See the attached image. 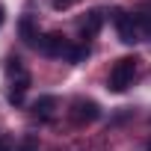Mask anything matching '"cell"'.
I'll use <instances>...</instances> for the list:
<instances>
[{
    "label": "cell",
    "instance_id": "cell-13",
    "mask_svg": "<svg viewBox=\"0 0 151 151\" xmlns=\"http://www.w3.org/2000/svg\"><path fill=\"white\" fill-rule=\"evenodd\" d=\"M136 24H145V27L151 30V18H148V15H139V18H136Z\"/></svg>",
    "mask_w": 151,
    "mask_h": 151
},
{
    "label": "cell",
    "instance_id": "cell-1",
    "mask_svg": "<svg viewBox=\"0 0 151 151\" xmlns=\"http://www.w3.org/2000/svg\"><path fill=\"white\" fill-rule=\"evenodd\" d=\"M133 77H136V59H133V56H124V59H119V62L113 65V71H110V89H113V92H124V89L133 83Z\"/></svg>",
    "mask_w": 151,
    "mask_h": 151
},
{
    "label": "cell",
    "instance_id": "cell-5",
    "mask_svg": "<svg viewBox=\"0 0 151 151\" xmlns=\"http://www.w3.org/2000/svg\"><path fill=\"white\" fill-rule=\"evenodd\" d=\"M101 27H104V12L95 9V12H89L86 21L80 24V36H83V39H95V36L101 33Z\"/></svg>",
    "mask_w": 151,
    "mask_h": 151
},
{
    "label": "cell",
    "instance_id": "cell-6",
    "mask_svg": "<svg viewBox=\"0 0 151 151\" xmlns=\"http://www.w3.org/2000/svg\"><path fill=\"white\" fill-rule=\"evenodd\" d=\"M27 86H30V74L24 71L18 80H12V89H9V104H21V101H24V92H27Z\"/></svg>",
    "mask_w": 151,
    "mask_h": 151
},
{
    "label": "cell",
    "instance_id": "cell-9",
    "mask_svg": "<svg viewBox=\"0 0 151 151\" xmlns=\"http://www.w3.org/2000/svg\"><path fill=\"white\" fill-rule=\"evenodd\" d=\"M6 74H9V77H15V74H24V65H21L18 56H9V59H6Z\"/></svg>",
    "mask_w": 151,
    "mask_h": 151
},
{
    "label": "cell",
    "instance_id": "cell-10",
    "mask_svg": "<svg viewBox=\"0 0 151 151\" xmlns=\"http://www.w3.org/2000/svg\"><path fill=\"white\" fill-rule=\"evenodd\" d=\"M86 56H89V47H86V45H80V47H74V50H71V56H68V59H71V62H83Z\"/></svg>",
    "mask_w": 151,
    "mask_h": 151
},
{
    "label": "cell",
    "instance_id": "cell-7",
    "mask_svg": "<svg viewBox=\"0 0 151 151\" xmlns=\"http://www.w3.org/2000/svg\"><path fill=\"white\" fill-rule=\"evenodd\" d=\"M53 107H56V98H53V95H45V98H39V101L33 104V110H36L39 116H50Z\"/></svg>",
    "mask_w": 151,
    "mask_h": 151
},
{
    "label": "cell",
    "instance_id": "cell-11",
    "mask_svg": "<svg viewBox=\"0 0 151 151\" xmlns=\"http://www.w3.org/2000/svg\"><path fill=\"white\" fill-rule=\"evenodd\" d=\"M18 151H39V139H36V136H27V139L18 145Z\"/></svg>",
    "mask_w": 151,
    "mask_h": 151
},
{
    "label": "cell",
    "instance_id": "cell-2",
    "mask_svg": "<svg viewBox=\"0 0 151 151\" xmlns=\"http://www.w3.org/2000/svg\"><path fill=\"white\" fill-rule=\"evenodd\" d=\"M39 50L45 53V56H56V59H68L71 56V50H74V45L65 39V36H59V33H47V36H42L39 39Z\"/></svg>",
    "mask_w": 151,
    "mask_h": 151
},
{
    "label": "cell",
    "instance_id": "cell-3",
    "mask_svg": "<svg viewBox=\"0 0 151 151\" xmlns=\"http://www.w3.org/2000/svg\"><path fill=\"white\" fill-rule=\"evenodd\" d=\"M101 116V110H98V104L95 101H89V98H77L71 104V119L77 122V124H89V122H95Z\"/></svg>",
    "mask_w": 151,
    "mask_h": 151
},
{
    "label": "cell",
    "instance_id": "cell-16",
    "mask_svg": "<svg viewBox=\"0 0 151 151\" xmlns=\"http://www.w3.org/2000/svg\"><path fill=\"white\" fill-rule=\"evenodd\" d=\"M145 148H148V151H151V139H148V145H145Z\"/></svg>",
    "mask_w": 151,
    "mask_h": 151
},
{
    "label": "cell",
    "instance_id": "cell-15",
    "mask_svg": "<svg viewBox=\"0 0 151 151\" xmlns=\"http://www.w3.org/2000/svg\"><path fill=\"white\" fill-rule=\"evenodd\" d=\"M0 24H3V9H0Z\"/></svg>",
    "mask_w": 151,
    "mask_h": 151
},
{
    "label": "cell",
    "instance_id": "cell-12",
    "mask_svg": "<svg viewBox=\"0 0 151 151\" xmlns=\"http://www.w3.org/2000/svg\"><path fill=\"white\" fill-rule=\"evenodd\" d=\"M74 3H77V0H53V9H59V12H62V9H71Z\"/></svg>",
    "mask_w": 151,
    "mask_h": 151
},
{
    "label": "cell",
    "instance_id": "cell-4",
    "mask_svg": "<svg viewBox=\"0 0 151 151\" xmlns=\"http://www.w3.org/2000/svg\"><path fill=\"white\" fill-rule=\"evenodd\" d=\"M116 27H119V39L124 45H136L139 42V24L133 15H119L116 18Z\"/></svg>",
    "mask_w": 151,
    "mask_h": 151
},
{
    "label": "cell",
    "instance_id": "cell-14",
    "mask_svg": "<svg viewBox=\"0 0 151 151\" xmlns=\"http://www.w3.org/2000/svg\"><path fill=\"white\" fill-rule=\"evenodd\" d=\"M0 151H9V139H0Z\"/></svg>",
    "mask_w": 151,
    "mask_h": 151
},
{
    "label": "cell",
    "instance_id": "cell-8",
    "mask_svg": "<svg viewBox=\"0 0 151 151\" xmlns=\"http://www.w3.org/2000/svg\"><path fill=\"white\" fill-rule=\"evenodd\" d=\"M21 36H24V42H27V45H36V47H39V42H36L39 36H36V30H33V21H30V18H24V21H21Z\"/></svg>",
    "mask_w": 151,
    "mask_h": 151
}]
</instances>
